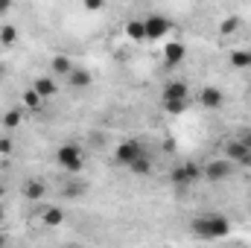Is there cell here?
Returning <instances> with one entry per match:
<instances>
[{"label": "cell", "mask_w": 251, "mask_h": 248, "mask_svg": "<svg viewBox=\"0 0 251 248\" xmlns=\"http://www.w3.org/2000/svg\"><path fill=\"white\" fill-rule=\"evenodd\" d=\"M231 231V222L219 213H207V216H196L193 219V234L199 240H219Z\"/></svg>", "instance_id": "cell-1"}, {"label": "cell", "mask_w": 251, "mask_h": 248, "mask_svg": "<svg viewBox=\"0 0 251 248\" xmlns=\"http://www.w3.org/2000/svg\"><path fill=\"white\" fill-rule=\"evenodd\" d=\"M234 170H237V164L231 161V158H213V161H207L204 167H201V181H213V184H219V181H228L231 175H234Z\"/></svg>", "instance_id": "cell-2"}, {"label": "cell", "mask_w": 251, "mask_h": 248, "mask_svg": "<svg viewBox=\"0 0 251 248\" xmlns=\"http://www.w3.org/2000/svg\"><path fill=\"white\" fill-rule=\"evenodd\" d=\"M56 164L62 167L64 173H82L85 170V155H82V149L76 146V143H64L56 149Z\"/></svg>", "instance_id": "cell-3"}, {"label": "cell", "mask_w": 251, "mask_h": 248, "mask_svg": "<svg viewBox=\"0 0 251 248\" xmlns=\"http://www.w3.org/2000/svg\"><path fill=\"white\" fill-rule=\"evenodd\" d=\"M143 29H146V41H158L173 32V21L164 15H149V18H143Z\"/></svg>", "instance_id": "cell-4"}, {"label": "cell", "mask_w": 251, "mask_h": 248, "mask_svg": "<svg viewBox=\"0 0 251 248\" xmlns=\"http://www.w3.org/2000/svg\"><path fill=\"white\" fill-rule=\"evenodd\" d=\"M222 102H225V94H222L216 85H204V88H201L199 105H201L204 111H216V108H222Z\"/></svg>", "instance_id": "cell-5"}, {"label": "cell", "mask_w": 251, "mask_h": 248, "mask_svg": "<svg viewBox=\"0 0 251 248\" xmlns=\"http://www.w3.org/2000/svg\"><path fill=\"white\" fill-rule=\"evenodd\" d=\"M225 158H231L234 164H249L251 146L243 140V137H237V140H228V143H225Z\"/></svg>", "instance_id": "cell-6"}, {"label": "cell", "mask_w": 251, "mask_h": 248, "mask_svg": "<svg viewBox=\"0 0 251 248\" xmlns=\"http://www.w3.org/2000/svg\"><path fill=\"white\" fill-rule=\"evenodd\" d=\"M143 152H146V149H143L137 140H126V143H120V146H117V152H114V161H117L120 167H128V164H131L137 155H143Z\"/></svg>", "instance_id": "cell-7"}, {"label": "cell", "mask_w": 251, "mask_h": 248, "mask_svg": "<svg viewBox=\"0 0 251 248\" xmlns=\"http://www.w3.org/2000/svg\"><path fill=\"white\" fill-rule=\"evenodd\" d=\"M64 79H67V85H70V88H76V91H82V88H91V82H94V76H91L85 67H76V64H73V70H70Z\"/></svg>", "instance_id": "cell-8"}, {"label": "cell", "mask_w": 251, "mask_h": 248, "mask_svg": "<svg viewBox=\"0 0 251 248\" xmlns=\"http://www.w3.org/2000/svg\"><path fill=\"white\" fill-rule=\"evenodd\" d=\"M32 88H35L44 99H50V97L59 94V79H56V76H38V79L32 82Z\"/></svg>", "instance_id": "cell-9"}, {"label": "cell", "mask_w": 251, "mask_h": 248, "mask_svg": "<svg viewBox=\"0 0 251 248\" xmlns=\"http://www.w3.org/2000/svg\"><path fill=\"white\" fill-rule=\"evenodd\" d=\"M21 193H24V198H26V201H41V198H44V193H47V187H44L41 178H29V181H24Z\"/></svg>", "instance_id": "cell-10"}, {"label": "cell", "mask_w": 251, "mask_h": 248, "mask_svg": "<svg viewBox=\"0 0 251 248\" xmlns=\"http://www.w3.org/2000/svg\"><path fill=\"white\" fill-rule=\"evenodd\" d=\"M184 56H187V47H184L181 41H170V44L164 47V59H167V64H170V67L181 64V62H184Z\"/></svg>", "instance_id": "cell-11"}, {"label": "cell", "mask_w": 251, "mask_h": 248, "mask_svg": "<svg viewBox=\"0 0 251 248\" xmlns=\"http://www.w3.org/2000/svg\"><path fill=\"white\" fill-rule=\"evenodd\" d=\"M152 158H149V152H143V155H137L131 164H128V173H134V175H140V178H146V175H152Z\"/></svg>", "instance_id": "cell-12"}, {"label": "cell", "mask_w": 251, "mask_h": 248, "mask_svg": "<svg viewBox=\"0 0 251 248\" xmlns=\"http://www.w3.org/2000/svg\"><path fill=\"white\" fill-rule=\"evenodd\" d=\"M50 70H53V76L59 79V76H67L70 70H73V62L64 56V53H59V56H53V62H50Z\"/></svg>", "instance_id": "cell-13"}, {"label": "cell", "mask_w": 251, "mask_h": 248, "mask_svg": "<svg viewBox=\"0 0 251 248\" xmlns=\"http://www.w3.org/2000/svg\"><path fill=\"white\" fill-rule=\"evenodd\" d=\"M24 108H29V111H41V105H44V97L35 91V88H29V91H24Z\"/></svg>", "instance_id": "cell-14"}, {"label": "cell", "mask_w": 251, "mask_h": 248, "mask_svg": "<svg viewBox=\"0 0 251 248\" xmlns=\"http://www.w3.org/2000/svg\"><path fill=\"white\" fill-rule=\"evenodd\" d=\"M164 99H187V85L184 82H170L164 88Z\"/></svg>", "instance_id": "cell-15"}, {"label": "cell", "mask_w": 251, "mask_h": 248, "mask_svg": "<svg viewBox=\"0 0 251 248\" xmlns=\"http://www.w3.org/2000/svg\"><path fill=\"white\" fill-rule=\"evenodd\" d=\"M243 26V18L240 15H228L222 24H219V35H231V32H237Z\"/></svg>", "instance_id": "cell-16"}, {"label": "cell", "mask_w": 251, "mask_h": 248, "mask_svg": "<svg viewBox=\"0 0 251 248\" xmlns=\"http://www.w3.org/2000/svg\"><path fill=\"white\" fill-rule=\"evenodd\" d=\"M126 35L131 41H146V29H143V21H128L126 24Z\"/></svg>", "instance_id": "cell-17"}, {"label": "cell", "mask_w": 251, "mask_h": 248, "mask_svg": "<svg viewBox=\"0 0 251 248\" xmlns=\"http://www.w3.org/2000/svg\"><path fill=\"white\" fill-rule=\"evenodd\" d=\"M170 181L176 187H190L193 181H190V175H187V167L181 164V167H176V170H170Z\"/></svg>", "instance_id": "cell-18"}, {"label": "cell", "mask_w": 251, "mask_h": 248, "mask_svg": "<svg viewBox=\"0 0 251 248\" xmlns=\"http://www.w3.org/2000/svg\"><path fill=\"white\" fill-rule=\"evenodd\" d=\"M231 64H234L237 70L251 67V50H237V53H231Z\"/></svg>", "instance_id": "cell-19"}, {"label": "cell", "mask_w": 251, "mask_h": 248, "mask_svg": "<svg viewBox=\"0 0 251 248\" xmlns=\"http://www.w3.org/2000/svg\"><path fill=\"white\" fill-rule=\"evenodd\" d=\"M62 222H64V210L62 207H50V210L44 213V225L56 228V225H62Z\"/></svg>", "instance_id": "cell-20"}, {"label": "cell", "mask_w": 251, "mask_h": 248, "mask_svg": "<svg viewBox=\"0 0 251 248\" xmlns=\"http://www.w3.org/2000/svg\"><path fill=\"white\" fill-rule=\"evenodd\" d=\"M18 125H21V111H18V108H12V111L3 114V128H6V131H15Z\"/></svg>", "instance_id": "cell-21"}, {"label": "cell", "mask_w": 251, "mask_h": 248, "mask_svg": "<svg viewBox=\"0 0 251 248\" xmlns=\"http://www.w3.org/2000/svg\"><path fill=\"white\" fill-rule=\"evenodd\" d=\"M15 41H18V29H15V26H3V29H0V44L9 47V44H15Z\"/></svg>", "instance_id": "cell-22"}, {"label": "cell", "mask_w": 251, "mask_h": 248, "mask_svg": "<svg viewBox=\"0 0 251 248\" xmlns=\"http://www.w3.org/2000/svg\"><path fill=\"white\" fill-rule=\"evenodd\" d=\"M184 105H187V99H164V108H167L170 114H181Z\"/></svg>", "instance_id": "cell-23"}, {"label": "cell", "mask_w": 251, "mask_h": 248, "mask_svg": "<svg viewBox=\"0 0 251 248\" xmlns=\"http://www.w3.org/2000/svg\"><path fill=\"white\" fill-rule=\"evenodd\" d=\"M184 167H187V175H190V181H193V184H196V181H201V167H199V164L187 161Z\"/></svg>", "instance_id": "cell-24"}, {"label": "cell", "mask_w": 251, "mask_h": 248, "mask_svg": "<svg viewBox=\"0 0 251 248\" xmlns=\"http://www.w3.org/2000/svg\"><path fill=\"white\" fill-rule=\"evenodd\" d=\"M85 9L88 12H102L105 9V0H85Z\"/></svg>", "instance_id": "cell-25"}, {"label": "cell", "mask_w": 251, "mask_h": 248, "mask_svg": "<svg viewBox=\"0 0 251 248\" xmlns=\"http://www.w3.org/2000/svg\"><path fill=\"white\" fill-rule=\"evenodd\" d=\"M82 193H85V184H70L64 190V196H82Z\"/></svg>", "instance_id": "cell-26"}, {"label": "cell", "mask_w": 251, "mask_h": 248, "mask_svg": "<svg viewBox=\"0 0 251 248\" xmlns=\"http://www.w3.org/2000/svg\"><path fill=\"white\" fill-rule=\"evenodd\" d=\"M9 152H12V140L3 137V140H0V155H9Z\"/></svg>", "instance_id": "cell-27"}, {"label": "cell", "mask_w": 251, "mask_h": 248, "mask_svg": "<svg viewBox=\"0 0 251 248\" xmlns=\"http://www.w3.org/2000/svg\"><path fill=\"white\" fill-rule=\"evenodd\" d=\"M12 6H15V0H0V15H9Z\"/></svg>", "instance_id": "cell-28"}, {"label": "cell", "mask_w": 251, "mask_h": 248, "mask_svg": "<svg viewBox=\"0 0 251 248\" xmlns=\"http://www.w3.org/2000/svg\"><path fill=\"white\" fill-rule=\"evenodd\" d=\"M176 149V140H164V152H173Z\"/></svg>", "instance_id": "cell-29"}, {"label": "cell", "mask_w": 251, "mask_h": 248, "mask_svg": "<svg viewBox=\"0 0 251 248\" xmlns=\"http://www.w3.org/2000/svg\"><path fill=\"white\" fill-rule=\"evenodd\" d=\"M3 76H6V67H3V62H0V82H3Z\"/></svg>", "instance_id": "cell-30"}, {"label": "cell", "mask_w": 251, "mask_h": 248, "mask_svg": "<svg viewBox=\"0 0 251 248\" xmlns=\"http://www.w3.org/2000/svg\"><path fill=\"white\" fill-rule=\"evenodd\" d=\"M3 243H6V237H3V234H0V246H3Z\"/></svg>", "instance_id": "cell-31"}, {"label": "cell", "mask_w": 251, "mask_h": 248, "mask_svg": "<svg viewBox=\"0 0 251 248\" xmlns=\"http://www.w3.org/2000/svg\"><path fill=\"white\" fill-rule=\"evenodd\" d=\"M0 222H3V204H0Z\"/></svg>", "instance_id": "cell-32"}, {"label": "cell", "mask_w": 251, "mask_h": 248, "mask_svg": "<svg viewBox=\"0 0 251 248\" xmlns=\"http://www.w3.org/2000/svg\"><path fill=\"white\" fill-rule=\"evenodd\" d=\"M246 167H249V170H251V158H249V164H246Z\"/></svg>", "instance_id": "cell-33"}, {"label": "cell", "mask_w": 251, "mask_h": 248, "mask_svg": "<svg viewBox=\"0 0 251 248\" xmlns=\"http://www.w3.org/2000/svg\"><path fill=\"white\" fill-rule=\"evenodd\" d=\"M137 3H143V0H137Z\"/></svg>", "instance_id": "cell-34"}]
</instances>
